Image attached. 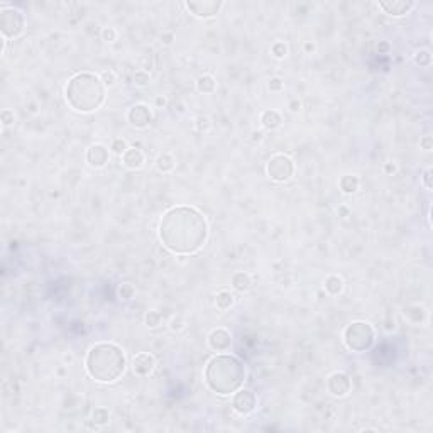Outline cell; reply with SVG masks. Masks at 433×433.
<instances>
[{"label": "cell", "mask_w": 433, "mask_h": 433, "mask_svg": "<svg viewBox=\"0 0 433 433\" xmlns=\"http://www.w3.org/2000/svg\"><path fill=\"white\" fill-rule=\"evenodd\" d=\"M127 149H129V147H127V142H125L124 139H120V137L114 139L112 144H110V151H112L114 154H117V156H122Z\"/></svg>", "instance_id": "27"}, {"label": "cell", "mask_w": 433, "mask_h": 433, "mask_svg": "<svg viewBox=\"0 0 433 433\" xmlns=\"http://www.w3.org/2000/svg\"><path fill=\"white\" fill-rule=\"evenodd\" d=\"M156 168L159 173H171L176 168V161L170 152H161L156 159Z\"/></svg>", "instance_id": "20"}, {"label": "cell", "mask_w": 433, "mask_h": 433, "mask_svg": "<svg viewBox=\"0 0 433 433\" xmlns=\"http://www.w3.org/2000/svg\"><path fill=\"white\" fill-rule=\"evenodd\" d=\"M420 146L423 147V149L430 151V149H431V137H430V136H425L423 139L420 141Z\"/></svg>", "instance_id": "38"}, {"label": "cell", "mask_w": 433, "mask_h": 433, "mask_svg": "<svg viewBox=\"0 0 433 433\" xmlns=\"http://www.w3.org/2000/svg\"><path fill=\"white\" fill-rule=\"evenodd\" d=\"M376 332L367 321H352L344 330V344L352 352H366L372 347Z\"/></svg>", "instance_id": "5"}, {"label": "cell", "mask_w": 433, "mask_h": 433, "mask_svg": "<svg viewBox=\"0 0 433 433\" xmlns=\"http://www.w3.org/2000/svg\"><path fill=\"white\" fill-rule=\"evenodd\" d=\"M415 7V2H406V0H393V2H379V9H383L384 12L391 17H403Z\"/></svg>", "instance_id": "14"}, {"label": "cell", "mask_w": 433, "mask_h": 433, "mask_svg": "<svg viewBox=\"0 0 433 433\" xmlns=\"http://www.w3.org/2000/svg\"><path fill=\"white\" fill-rule=\"evenodd\" d=\"M25 17L19 9L15 7H4L0 9V31L2 38H17L24 33Z\"/></svg>", "instance_id": "6"}, {"label": "cell", "mask_w": 433, "mask_h": 433, "mask_svg": "<svg viewBox=\"0 0 433 433\" xmlns=\"http://www.w3.org/2000/svg\"><path fill=\"white\" fill-rule=\"evenodd\" d=\"M300 107H302V103H300V100H293V102L289 103V109H291V112H298Z\"/></svg>", "instance_id": "39"}, {"label": "cell", "mask_w": 433, "mask_h": 433, "mask_svg": "<svg viewBox=\"0 0 433 433\" xmlns=\"http://www.w3.org/2000/svg\"><path fill=\"white\" fill-rule=\"evenodd\" d=\"M431 168H428V170L425 171V174H423V184H425V188L426 190H431Z\"/></svg>", "instance_id": "37"}, {"label": "cell", "mask_w": 433, "mask_h": 433, "mask_svg": "<svg viewBox=\"0 0 433 433\" xmlns=\"http://www.w3.org/2000/svg\"><path fill=\"white\" fill-rule=\"evenodd\" d=\"M109 418H110V413L107 408H95L93 413H92V421L95 425H107L109 423Z\"/></svg>", "instance_id": "25"}, {"label": "cell", "mask_w": 433, "mask_h": 433, "mask_svg": "<svg viewBox=\"0 0 433 433\" xmlns=\"http://www.w3.org/2000/svg\"><path fill=\"white\" fill-rule=\"evenodd\" d=\"M159 239L173 254H193L202 249L208 239V222L193 207H173L159 222Z\"/></svg>", "instance_id": "1"}, {"label": "cell", "mask_w": 433, "mask_h": 433, "mask_svg": "<svg viewBox=\"0 0 433 433\" xmlns=\"http://www.w3.org/2000/svg\"><path fill=\"white\" fill-rule=\"evenodd\" d=\"M159 323H161V313H159V311H156V310L147 311V315H146V325L149 327V329H154V327H157Z\"/></svg>", "instance_id": "29"}, {"label": "cell", "mask_w": 433, "mask_h": 433, "mask_svg": "<svg viewBox=\"0 0 433 433\" xmlns=\"http://www.w3.org/2000/svg\"><path fill=\"white\" fill-rule=\"evenodd\" d=\"M340 190L344 192L345 195H352L356 193L359 186H361V179L356 174H345V176L340 178Z\"/></svg>", "instance_id": "19"}, {"label": "cell", "mask_w": 433, "mask_h": 433, "mask_svg": "<svg viewBox=\"0 0 433 433\" xmlns=\"http://www.w3.org/2000/svg\"><path fill=\"white\" fill-rule=\"evenodd\" d=\"M127 120L130 122V125H134V127L144 129L152 122V112L146 103H136L129 109Z\"/></svg>", "instance_id": "11"}, {"label": "cell", "mask_w": 433, "mask_h": 433, "mask_svg": "<svg viewBox=\"0 0 433 433\" xmlns=\"http://www.w3.org/2000/svg\"><path fill=\"white\" fill-rule=\"evenodd\" d=\"M127 359L122 347L114 342H100L90 347L85 359L88 376L97 383H115L125 372Z\"/></svg>", "instance_id": "3"}, {"label": "cell", "mask_w": 433, "mask_h": 433, "mask_svg": "<svg viewBox=\"0 0 433 433\" xmlns=\"http://www.w3.org/2000/svg\"><path fill=\"white\" fill-rule=\"evenodd\" d=\"M327 388H329L330 394L335 396V398H345V396H348V393L352 391V379L348 374L337 371L329 376Z\"/></svg>", "instance_id": "9"}, {"label": "cell", "mask_w": 433, "mask_h": 433, "mask_svg": "<svg viewBox=\"0 0 433 433\" xmlns=\"http://www.w3.org/2000/svg\"><path fill=\"white\" fill-rule=\"evenodd\" d=\"M184 7H186L190 12H192L195 17L200 19H210L220 12V9L224 7V2L220 0H207V2H184Z\"/></svg>", "instance_id": "10"}, {"label": "cell", "mask_w": 433, "mask_h": 433, "mask_svg": "<svg viewBox=\"0 0 433 433\" xmlns=\"http://www.w3.org/2000/svg\"><path fill=\"white\" fill-rule=\"evenodd\" d=\"M68 105L76 112H93L98 110L105 102V85L102 78L95 73H78L70 78L65 88Z\"/></svg>", "instance_id": "4"}, {"label": "cell", "mask_w": 433, "mask_h": 433, "mask_svg": "<svg viewBox=\"0 0 433 433\" xmlns=\"http://www.w3.org/2000/svg\"><path fill=\"white\" fill-rule=\"evenodd\" d=\"M234 302H235L234 294H232L229 289H222V291L216 293L215 305L220 311H227L229 308H232V306H234Z\"/></svg>", "instance_id": "22"}, {"label": "cell", "mask_w": 433, "mask_h": 433, "mask_svg": "<svg viewBox=\"0 0 433 433\" xmlns=\"http://www.w3.org/2000/svg\"><path fill=\"white\" fill-rule=\"evenodd\" d=\"M384 170H386V173H394V171H396V166L391 165V163H388V165L384 166Z\"/></svg>", "instance_id": "42"}, {"label": "cell", "mask_w": 433, "mask_h": 433, "mask_svg": "<svg viewBox=\"0 0 433 433\" xmlns=\"http://www.w3.org/2000/svg\"><path fill=\"white\" fill-rule=\"evenodd\" d=\"M134 293H136V289L130 283H122L119 286V296L122 300H130L134 296Z\"/></svg>", "instance_id": "30"}, {"label": "cell", "mask_w": 433, "mask_h": 433, "mask_svg": "<svg viewBox=\"0 0 433 433\" xmlns=\"http://www.w3.org/2000/svg\"><path fill=\"white\" fill-rule=\"evenodd\" d=\"M246 366L230 354H216L205 366L203 381L210 391L220 396H230L244 386Z\"/></svg>", "instance_id": "2"}, {"label": "cell", "mask_w": 433, "mask_h": 433, "mask_svg": "<svg viewBox=\"0 0 433 433\" xmlns=\"http://www.w3.org/2000/svg\"><path fill=\"white\" fill-rule=\"evenodd\" d=\"M156 105H157V107H165V105H166V98H165V97H157V98H156Z\"/></svg>", "instance_id": "40"}, {"label": "cell", "mask_w": 433, "mask_h": 433, "mask_svg": "<svg viewBox=\"0 0 433 433\" xmlns=\"http://www.w3.org/2000/svg\"><path fill=\"white\" fill-rule=\"evenodd\" d=\"M415 63L418 66H430L431 65V52L428 49H421L415 55Z\"/></svg>", "instance_id": "26"}, {"label": "cell", "mask_w": 433, "mask_h": 433, "mask_svg": "<svg viewBox=\"0 0 433 433\" xmlns=\"http://www.w3.org/2000/svg\"><path fill=\"white\" fill-rule=\"evenodd\" d=\"M404 315L408 316L410 321H413V323H421V321L425 320L426 313L421 306H408V308L404 310Z\"/></svg>", "instance_id": "24"}, {"label": "cell", "mask_w": 433, "mask_h": 433, "mask_svg": "<svg viewBox=\"0 0 433 433\" xmlns=\"http://www.w3.org/2000/svg\"><path fill=\"white\" fill-rule=\"evenodd\" d=\"M281 122H283V119H281V114H279L278 110L269 109V110H264V112L261 114V124H262V127L267 129V130L278 129L279 125H281Z\"/></svg>", "instance_id": "17"}, {"label": "cell", "mask_w": 433, "mask_h": 433, "mask_svg": "<svg viewBox=\"0 0 433 433\" xmlns=\"http://www.w3.org/2000/svg\"><path fill=\"white\" fill-rule=\"evenodd\" d=\"M305 51L306 52H313L315 51V44L313 43H305Z\"/></svg>", "instance_id": "41"}, {"label": "cell", "mask_w": 433, "mask_h": 433, "mask_svg": "<svg viewBox=\"0 0 433 433\" xmlns=\"http://www.w3.org/2000/svg\"><path fill=\"white\" fill-rule=\"evenodd\" d=\"M262 139V132H254V141H261Z\"/></svg>", "instance_id": "43"}, {"label": "cell", "mask_w": 433, "mask_h": 433, "mask_svg": "<svg viewBox=\"0 0 433 433\" xmlns=\"http://www.w3.org/2000/svg\"><path fill=\"white\" fill-rule=\"evenodd\" d=\"M232 408L242 416L251 415L257 408V396L254 394V391L242 389V388L239 391H235L234 398H232Z\"/></svg>", "instance_id": "8"}, {"label": "cell", "mask_w": 433, "mask_h": 433, "mask_svg": "<svg viewBox=\"0 0 433 433\" xmlns=\"http://www.w3.org/2000/svg\"><path fill=\"white\" fill-rule=\"evenodd\" d=\"M342 289H344V279H342L340 276H337V274H332V276H329L325 279V291L329 294H332V296H337V294H340Z\"/></svg>", "instance_id": "21"}, {"label": "cell", "mask_w": 433, "mask_h": 433, "mask_svg": "<svg viewBox=\"0 0 433 433\" xmlns=\"http://www.w3.org/2000/svg\"><path fill=\"white\" fill-rule=\"evenodd\" d=\"M120 157H122V165L127 168V170H141L146 161L144 152L141 149H137V147H129Z\"/></svg>", "instance_id": "16"}, {"label": "cell", "mask_w": 433, "mask_h": 433, "mask_svg": "<svg viewBox=\"0 0 433 433\" xmlns=\"http://www.w3.org/2000/svg\"><path fill=\"white\" fill-rule=\"evenodd\" d=\"M2 124H4V127H7V125L14 124V112H12V110L5 109L2 112Z\"/></svg>", "instance_id": "35"}, {"label": "cell", "mask_w": 433, "mask_h": 433, "mask_svg": "<svg viewBox=\"0 0 433 433\" xmlns=\"http://www.w3.org/2000/svg\"><path fill=\"white\" fill-rule=\"evenodd\" d=\"M149 82H151V76H149V73H146L144 70H139V71H136L134 73V85L136 87H147L149 85Z\"/></svg>", "instance_id": "28"}, {"label": "cell", "mask_w": 433, "mask_h": 433, "mask_svg": "<svg viewBox=\"0 0 433 433\" xmlns=\"http://www.w3.org/2000/svg\"><path fill=\"white\" fill-rule=\"evenodd\" d=\"M215 88H216V83L212 75H203L197 80V90L200 93H213Z\"/></svg>", "instance_id": "23"}, {"label": "cell", "mask_w": 433, "mask_h": 433, "mask_svg": "<svg viewBox=\"0 0 433 433\" xmlns=\"http://www.w3.org/2000/svg\"><path fill=\"white\" fill-rule=\"evenodd\" d=\"M100 78H102L105 87H114L115 82H117V75H115L114 70H105L102 75H100Z\"/></svg>", "instance_id": "31"}, {"label": "cell", "mask_w": 433, "mask_h": 433, "mask_svg": "<svg viewBox=\"0 0 433 433\" xmlns=\"http://www.w3.org/2000/svg\"><path fill=\"white\" fill-rule=\"evenodd\" d=\"M197 127H198V130H208L210 129V120L207 117H202V115H200V117H197Z\"/></svg>", "instance_id": "36"}, {"label": "cell", "mask_w": 433, "mask_h": 433, "mask_svg": "<svg viewBox=\"0 0 433 433\" xmlns=\"http://www.w3.org/2000/svg\"><path fill=\"white\" fill-rule=\"evenodd\" d=\"M232 345V335L230 332L224 329V327H219L210 332L208 335V347L212 348L213 352H227Z\"/></svg>", "instance_id": "12"}, {"label": "cell", "mask_w": 433, "mask_h": 433, "mask_svg": "<svg viewBox=\"0 0 433 433\" xmlns=\"http://www.w3.org/2000/svg\"><path fill=\"white\" fill-rule=\"evenodd\" d=\"M102 38H103V41H107V43H114V41L117 39V31H115L114 28H103Z\"/></svg>", "instance_id": "33"}, {"label": "cell", "mask_w": 433, "mask_h": 433, "mask_svg": "<svg viewBox=\"0 0 433 433\" xmlns=\"http://www.w3.org/2000/svg\"><path fill=\"white\" fill-rule=\"evenodd\" d=\"M232 288L235 289V291H240V293H244V291H247V289L251 288V284H252V279H251V274L249 273H244V271H239V273H235L234 276H232Z\"/></svg>", "instance_id": "18"}, {"label": "cell", "mask_w": 433, "mask_h": 433, "mask_svg": "<svg viewBox=\"0 0 433 433\" xmlns=\"http://www.w3.org/2000/svg\"><path fill=\"white\" fill-rule=\"evenodd\" d=\"M87 163L92 168H103L109 163V149L103 144H93L87 151Z\"/></svg>", "instance_id": "15"}, {"label": "cell", "mask_w": 433, "mask_h": 433, "mask_svg": "<svg viewBox=\"0 0 433 433\" xmlns=\"http://www.w3.org/2000/svg\"><path fill=\"white\" fill-rule=\"evenodd\" d=\"M283 88H284V83L281 78H271V80H269V90H271V92H281Z\"/></svg>", "instance_id": "34"}, {"label": "cell", "mask_w": 433, "mask_h": 433, "mask_svg": "<svg viewBox=\"0 0 433 433\" xmlns=\"http://www.w3.org/2000/svg\"><path fill=\"white\" fill-rule=\"evenodd\" d=\"M266 173L267 176L276 183H284L288 179H291L294 174V163L289 156L286 154H274L269 157L266 165Z\"/></svg>", "instance_id": "7"}, {"label": "cell", "mask_w": 433, "mask_h": 433, "mask_svg": "<svg viewBox=\"0 0 433 433\" xmlns=\"http://www.w3.org/2000/svg\"><path fill=\"white\" fill-rule=\"evenodd\" d=\"M154 369H156V359L149 352L137 354L134 357V361H132V371H134L136 376H139V377L149 376Z\"/></svg>", "instance_id": "13"}, {"label": "cell", "mask_w": 433, "mask_h": 433, "mask_svg": "<svg viewBox=\"0 0 433 433\" xmlns=\"http://www.w3.org/2000/svg\"><path fill=\"white\" fill-rule=\"evenodd\" d=\"M271 51H273V55L276 56V58H284L288 55V46L284 44V43H274L273 44V47H271Z\"/></svg>", "instance_id": "32"}]
</instances>
